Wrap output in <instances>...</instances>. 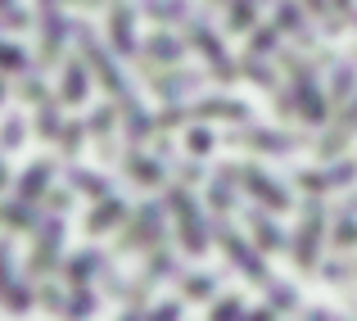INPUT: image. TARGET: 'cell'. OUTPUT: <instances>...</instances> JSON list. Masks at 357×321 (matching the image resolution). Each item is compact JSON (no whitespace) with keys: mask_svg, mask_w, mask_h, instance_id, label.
Segmentation results:
<instances>
[{"mask_svg":"<svg viewBox=\"0 0 357 321\" xmlns=\"http://www.w3.org/2000/svg\"><path fill=\"white\" fill-rule=\"evenodd\" d=\"M227 140L240 149H253V154H294L298 149V136H285L276 127H258V122H240V131Z\"/></svg>","mask_w":357,"mask_h":321,"instance_id":"10","label":"cell"},{"mask_svg":"<svg viewBox=\"0 0 357 321\" xmlns=\"http://www.w3.org/2000/svg\"><path fill=\"white\" fill-rule=\"evenodd\" d=\"M331 9L340 23H357V0H331Z\"/></svg>","mask_w":357,"mask_h":321,"instance_id":"50","label":"cell"},{"mask_svg":"<svg viewBox=\"0 0 357 321\" xmlns=\"http://www.w3.org/2000/svg\"><path fill=\"white\" fill-rule=\"evenodd\" d=\"M63 249V213H45V222L32 231V281H45L59 267Z\"/></svg>","mask_w":357,"mask_h":321,"instance_id":"8","label":"cell"},{"mask_svg":"<svg viewBox=\"0 0 357 321\" xmlns=\"http://www.w3.org/2000/svg\"><path fill=\"white\" fill-rule=\"evenodd\" d=\"M280 27L276 23H258L249 32V54H262V59H267V54H280Z\"/></svg>","mask_w":357,"mask_h":321,"instance_id":"36","label":"cell"},{"mask_svg":"<svg viewBox=\"0 0 357 321\" xmlns=\"http://www.w3.org/2000/svg\"><path fill=\"white\" fill-rule=\"evenodd\" d=\"M249 240L258 244L262 253H285V249H294V240H285V231L271 222V209H262V204H253V209H249Z\"/></svg>","mask_w":357,"mask_h":321,"instance_id":"20","label":"cell"},{"mask_svg":"<svg viewBox=\"0 0 357 321\" xmlns=\"http://www.w3.org/2000/svg\"><path fill=\"white\" fill-rule=\"evenodd\" d=\"M68 186L77 195H86V200H109V195H114V191H109V177L96 172V167H73V172H68Z\"/></svg>","mask_w":357,"mask_h":321,"instance_id":"29","label":"cell"},{"mask_svg":"<svg viewBox=\"0 0 357 321\" xmlns=\"http://www.w3.org/2000/svg\"><path fill=\"white\" fill-rule=\"evenodd\" d=\"M5 73H9V77H27V50H23V45H18V41H9L5 45Z\"/></svg>","mask_w":357,"mask_h":321,"instance_id":"44","label":"cell"},{"mask_svg":"<svg viewBox=\"0 0 357 321\" xmlns=\"http://www.w3.org/2000/svg\"><path fill=\"white\" fill-rule=\"evenodd\" d=\"M271 23H276L285 36H294L298 45H312V41H317L312 27H307V9H303V0H276V18H271Z\"/></svg>","mask_w":357,"mask_h":321,"instance_id":"25","label":"cell"},{"mask_svg":"<svg viewBox=\"0 0 357 321\" xmlns=\"http://www.w3.org/2000/svg\"><path fill=\"white\" fill-rule=\"evenodd\" d=\"M335 244H340V249H353L357 244V213L353 209H344L340 217H335V235H331Z\"/></svg>","mask_w":357,"mask_h":321,"instance_id":"42","label":"cell"},{"mask_svg":"<svg viewBox=\"0 0 357 321\" xmlns=\"http://www.w3.org/2000/svg\"><path fill=\"white\" fill-rule=\"evenodd\" d=\"M145 14L154 23H185L190 18V0H145Z\"/></svg>","mask_w":357,"mask_h":321,"instance_id":"35","label":"cell"},{"mask_svg":"<svg viewBox=\"0 0 357 321\" xmlns=\"http://www.w3.org/2000/svg\"><path fill=\"white\" fill-rule=\"evenodd\" d=\"M357 181V163H349V158H335V163L326 167H303V172L294 177L298 191L307 195H326V191H344V186Z\"/></svg>","mask_w":357,"mask_h":321,"instance_id":"11","label":"cell"},{"mask_svg":"<svg viewBox=\"0 0 357 321\" xmlns=\"http://www.w3.org/2000/svg\"><path fill=\"white\" fill-rule=\"evenodd\" d=\"M326 91H331V105H349V100L357 96V68H353L349 59H335Z\"/></svg>","mask_w":357,"mask_h":321,"instance_id":"28","label":"cell"},{"mask_svg":"<svg viewBox=\"0 0 357 321\" xmlns=\"http://www.w3.org/2000/svg\"><path fill=\"white\" fill-rule=\"evenodd\" d=\"M91 87H96V73H91V64L82 59V54H73V59H63V77H59V100L63 105H86L91 100Z\"/></svg>","mask_w":357,"mask_h":321,"instance_id":"17","label":"cell"},{"mask_svg":"<svg viewBox=\"0 0 357 321\" xmlns=\"http://www.w3.org/2000/svg\"><path fill=\"white\" fill-rule=\"evenodd\" d=\"M190 118L195 122H249V105L236 96H213V100L190 105Z\"/></svg>","mask_w":357,"mask_h":321,"instance_id":"22","label":"cell"},{"mask_svg":"<svg viewBox=\"0 0 357 321\" xmlns=\"http://www.w3.org/2000/svg\"><path fill=\"white\" fill-rule=\"evenodd\" d=\"M109 45H114L122 59L140 54V45H136V9H131L127 0H109Z\"/></svg>","mask_w":357,"mask_h":321,"instance_id":"16","label":"cell"},{"mask_svg":"<svg viewBox=\"0 0 357 321\" xmlns=\"http://www.w3.org/2000/svg\"><path fill=\"white\" fill-rule=\"evenodd\" d=\"M208 321H244V304L236 294H222V299H213V313Z\"/></svg>","mask_w":357,"mask_h":321,"instance_id":"43","label":"cell"},{"mask_svg":"<svg viewBox=\"0 0 357 321\" xmlns=\"http://www.w3.org/2000/svg\"><path fill=\"white\" fill-rule=\"evenodd\" d=\"M267 304L276 308V313H294L303 299H298V290H294V285H280V281H271V285H267Z\"/></svg>","mask_w":357,"mask_h":321,"instance_id":"41","label":"cell"},{"mask_svg":"<svg viewBox=\"0 0 357 321\" xmlns=\"http://www.w3.org/2000/svg\"><path fill=\"white\" fill-rule=\"evenodd\" d=\"M185 149H190V158H208L213 149H218V136H213V131L199 122V127L185 131Z\"/></svg>","mask_w":357,"mask_h":321,"instance_id":"40","label":"cell"},{"mask_svg":"<svg viewBox=\"0 0 357 321\" xmlns=\"http://www.w3.org/2000/svg\"><path fill=\"white\" fill-rule=\"evenodd\" d=\"M73 195H77L73 186H68V191H54L50 200H45V213H63V209H68V200H73Z\"/></svg>","mask_w":357,"mask_h":321,"instance_id":"51","label":"cell"},{"mask_svg":"<svg viewBox=\"0 0 357 321\" xmlns=\"http://www.w3.org/2000/svg\"><path fill=\"white\" fill-rule=\"evenodd\" d=\"M185 299H167V304H158L154 313H145V321H181V313H185Z\"/></svg>","mask_w":357,"mask_h":321,"instance_id":"47","label":"cell"},{"mask_svg":"<svg viewBox=\"0 0 357 321\" xmlns=\"http://www.w3.org/2000/svg\"><path fill=\"white\" fill-rule=\"evenodd\" d=\"M321 244H326V204L321 195H307L303 204V222H298V235H294V262L303 271H317L321 267Z\"/></svg>","mask_w":357,"mask_h":321,"instance_id":"7","label":"cell"},{"mask_svg":"<svg viewBox=\"0 0 357 321\" xmlns=\"http://www.w3.org/2000/svg\"><path fill=\"white\" fill-rule=\"evenodd\" d=\"M185 50H190V41L176 32H154L145 45H140V59L145 64H158V68H176V64L185 59Z\"/></svg>","mask_w":357,"mask_h":321,"instance_id":"21","label":"cell"},{"mask_svg":"<svg viewBox=\"0 0 357 321\" xmlns=\"http://www.w3.org/2000/svg\"><path fill=\"white\" fill-rule=\"evenodd\" d=\"M258 0H231L227 5V27L231 32H253L258 27Z\"/></svg>","mask_w":357,"mask_h":321,"instance_id":"34","label":"cell"},{"mask_svg":"<svg viewBox=\"0 0 357 321\" xmlns=\"http://www.w3.org/2000/svg\"><path fill=\"white\" fill-rule=\"evenodd\" d=\"M236 167H240L244 195H253V204H262V209H271V213H285L289 209V191L267 172V167H258V163H236Z\"/></svg>","mask_w":357,"mask_h":321,"instance_id":"9","label":"cell"},{"mask_svg":"<svg viewBox=\"0 0 357 321\" xmlns=\"http://www.w3.org/2000/svg\"><path fill=\"white\" fill-rule=\"evenodd\" d=\"M181 122H190V105H163L158 109V131H172Z\"/></svg>","mask_w":357,"mask_h":321,"instance_id":"45","label":"cell"},{"mask_svg":"<svg viewBox=\"0 0 357 321\" xmlns=\"http://www.w3.org/2000/svg\"><path fill=\"white\" fill-rule=\"evenodd\" d=\"M172 271H176V258H172V249L163 244V249H154V253H149V262L140 267V281H145V285L154 290L158 281H163V276H172Z\"/></svg>","mask_w":357,"mask_h":321,"instance_id":"33","label":"cell"},{"mask_svg":"<svg viewBox=\"0 0 357 321\" xmlns=\"http://www.w3.org/2000/svg\"><path fill=\"white\" fill-rule=\"evenodd\" d=\"M41 222H45V204H27V200H18V195H9V200H5V231L9 235L36 231Z\"/></svg>","mask_w":357,"mask_h":321,"instance_id":"27","label":"cell"},{"mask_svg":"<svg viewBox=\"0 0 357 321\" xmlns=\"http://www.w3.org/2000/svg\"><path fill=\"white\" fill-rule=\"evenodd\" d=\"M18 96L27 100L32 109H41V105H50V100H59V96H50V87H45L36 73H27V77H18Z\"/></svg>","mask_w":357,"mask_h":321,"instance_id":"39","label":"cell"},{"mask_svg":"<svg viewBox=\"0 0 357 321\" xmlns=\"http://www.w3.org/2000/svg\"><path fill=\"white\" fill-rule=\"evenodd\" d=\"M122 172H127L131 186H140V191H158V186L167 181V163L158 154H145V149L131 145L127 158H122Z\"/></svg>","mask_w":357,"mask_h":321,"instance_id":"14","label":"cell"},{"mask_svg":"<svg viewBox=\"0 0 357 321\" xmlns=\"http://www.w3.org/2000/svg\"><path fill=\"white\" fill-rule=\"evenodd\" d=\"M36 304H41V308H50V313H63L68 294H59L54 285H36Z\"/></svg>","mask_w":357,"mask_h":321,"instance_id":"48","label":"cell"},{"mask_svg":"<svg viewBox=\"0 0 357 321\" xmlns=\"http://www.w3.org/2000/svg\"><path fill=\"white\" fill-rule=\"evenodd\" d=\"M240 68H244V77L253 82V87H262V91H276V68H271L262 54H244L240 59Z\"/></svg>","mask_w":357,"mask_h":321,"instance_id":"37","label":"cell"},{"mask_svg":"<svg viewBox=\"0 0 357 321\" xmlns=\"http://www.w3.org/2000/svg\"><path fill=\"white\" fill-rule=\"evenodd\" d=\"M185 41H190L195 50L204 54V59H208L213 77H218L222 87H231V82H240V77H244V68H240V64H236V59L227 54V45H222V36H218V32L208 27V18H204V14L185 23Z\"/></svg>","mask_w":357,"mask_h":321,"instance_id":"6","label":"cell"},{"mask_svg":"<svg viewBox=\"0 0 357 321\" xmlns=\"http://www.w3.org/2000/svg\"><path fill=\"white\" fill-rule=\"evenodd\" d=\"M280 64H285V73H289V91H294V100H298V118L307 122V127H326L331 122V91L317 82V64H307L303 54H280Z\"/></svg>","mask_w":357,"mask_h":321,"instance_id":"1","label":"cell"},{"mask_svg":"<svg viewBox=\"0 0 357 321\" xmlns=\"http://www.w3.org/2000/svg\"><path fill=\"white\" fill-rule=\"evenodd\" d=\"M244 321H276V308L262 304V308H253V313H244Z\"/></svg>","mask_w":357,"mask_h":321,"instance_id":"52","label":"cell"},{"mask_svg":"<svg viewBox=\"0 0 357 321\" xmlns=\"http://www.w3.org/2000/svg\"><path fill=\"white\" fill-rule=\"evenodd\" d=\"M105 267H109V262H105V253H100V249H77L68 262H63V285H68V290L91 285L96 276H105Z\"/></svg>","mask_w":357,"mask_h":321,"instance_id":"23","label":"cell"},{"mask_svg":"<svg viewBox=\"0 0 357 321\" xmlns=\"http://www.w3.org/2000/svg\"><path fill=\"white\" fill-rule=\"evenodd\" d=\"M122 321H145V308H127V313H122Z\"/></svg>","mask_w":357,"mask_h":321,"instance_id":"53","label":"cell"},{"mask_svg":"<svg viewBox=\"0 0 357 321\" xmlns=\"http://www.w3.org/2000/svg\"><path fill=\"white\" fill-rule=\"evenodd\" d=\"M5 27H9V32H23V27H27V9L5 5Z\"/></svg>","mask_w":357,"mask_h":321,"instance_id":"49","label":"cell"},{"mask_svg":"<svg viewBox=\"0 0 357 321\" xmlns=\"http://www.w3.org/2000/svg\"><path fill=\"white\" fill-rule=\"evenodd\" d=\"M240 167L236 163H222L218 172L208 177V209H213V217H227L231 209H236V200H240Z\"/></svg>","mask_w":357,"mask_h":321,"instance_id":"19","label":"cell"},{"mask_svg":"<svg viewBox=\"0 0 357 321\" xmlns=\"http://www.w3.org/2000/svg\"><path fill=\"white\" fill-rule=\"evenodd\" d=\"M213 240L222 244V253H227V258L236 262V267H240V271H244V276H249L258 290H267L271 281H276V276H271V267H267V258H262V249L244 240V235L227 222V217H213Z\"/></svg>","mask_w":357,"mask_h":321,"instance_id":"4","label":"cell"},{"mask_svg":"<svg viewBox=\"0 0 357 321\" xmlns=\"http://www.w3.org/2000/svg\"><path fill=\"white\" fill-rule=\"evenodd\" d=\"M127 217H131V209L118 200V195L96 200V209L86 213V235H105V231H114V226H127Z\"/></svg>","mask_w":357,"mask_h":321,"instance_id":"26","label":"cell"},{"mask_svg":"<svg viewBox=\"0 0 357 321\" xmlns=\"http://www.w3.org/2000/svg\"><path fill=\"white\" fill-rule=\"evenodd\" d=\"M23 140H27L23 118H18V113H9V118H5V154H14V149L23 145Z\"/></svg>","mask_w":357,"mask_h":321,"instance_id":"46","label":"cell"},{"mask_svg":"<svg viewBox=\"0 0 357 321\" xmlns=\"http://www.w3.org/2000/svg\"><path fill=\"white\" fill-rule=\"evenodd\" d=\"M63 100H50V105H41V109H32V127H36V136L41 140H59V131H63V113H59Z\"/></svg>","mask_w":357,"mask_h":321,"instance_id":"31","label":"cell"},{"mask_svg":"<svg viewBox=\"0 0 357 321\" xmlns=\"http://www.w3.org/2000/svg\"><path fill=\"white\" fill-rule=\"evenodd\" d=\"M86 136H91V127H86L82 118H73V122H63V131H59V140H54V145H59L63 154L73 158V154H77L82 145H86Z\"/></svg>","mask_w":357,"mask_h":321,"instance_id":"38","label":"cell"},{"mask_svg":"<svg viewBox=\"0 0 357 321\" xmlns=\"http://www.w3.org/2000/svg\"><path fill=\"white\" fill-rule=\"evenodd\" d=\"M167 213L176 217V235H181V249L190 253V258H204L208 253V244H213V226L204 222V213H199V204H195V195H190V186L185 181H167Z\"/></svg>","mask_w":357,"mask_h":321,"instance_id":"3","label":"cell"},{"mask_svg":"<svg viewBox=\"0 0 357 321\" xmlns=\"http://www.w3.org/2000/svg\"><path fill=\"white\" fill-rule=\"evenodd\" d=\"M50 186H54V158H32V163L14 177V191L9 195H18V200H27V204H45L50 200Z\"/></svg>","mask_w":357,"mask_h":321,"instance_id":"13","label":"cell"},{"mask_svg":"<svg viewBox=\"0 0 357 321\" xmlns=\"http://www.w3.org/2000/svg\"><path fill=\"white\" fill-rule=\"evenodd\" d=\"M213 294H218V276H208V271H190V276H181V299H190V304H208Z\"/></svg>","mask_w":357,"mask_h":321,"instance_id":"32","label":"cell"},{"mask_svg":"<svg viewBox=\"0 0 357 321\" xmlns=\"http://www.w3.org/2000/svg\"><path fill=\"white\" fill-rule=\"evenodd\" d=\"M167 240V204H140L127 217V231H122L118 253H154Z\"/></svg>","mask_w":357,"mask_h":321,"instance_id":"5","label":"cell"},{"mask_svg":"<svg viewBox=\"0 0 357 321\" xmlns=\"http://www.w3.org/2000/svg\"><path fill=\"white\" fill-rule=\"evenodd\" d=\"M349 209H353V213H357V195H353V200H349Z\"/></svg>","mask_w":357,"mask_h":321,"instance_id":"54","label":"cell"},{"mask_svg":"<svg viewBox=\"0 0 357 321\" xmlns=\"http://www.w3.org/2000/svg\"><path fill=\"white\" fill-rule=\"evenodd\" d=\"M96 308H100V294L91 285H77V290H68V304H63V321H91L96 317Z\"/></svg>","mask_w":357,"mask_h":321,"instance_id":"30","label":"cell"},{"mask_svg":"<svg viewBox=\"0 0 357 321\" xmlns=\"http://www.w3.org/2000/svg\"><path fill=\"white\" fill-rule=\"evenodd\" d=\"M353 136H357V96L340 109V118H335V122H326V136L317 140V154H321L326 163H335V158L349 149Z\"/></svg>","mask_w":357,"mask_h":321,"instance_id":"12","label":"cell"},{"mask_svg":"<svg viewBox=\"0 0 357 321\" xmlns=\"http://www.w3.org/2000/svg\"><path fill=\"white\" fill-rule=\"evenodd\" d=\"M118 109H122V136H127L136 149L145 145V140H154V136H158V113H149L136 96L118 100Z\"/></svg>","mask_w":357,"mask_h":321,"instance_id":"18","label":"cell"},{"mask_svg":"<svg viewBox=\"0 0 357 321\" xmlns=\"http://www.w3.org/2000/svg\"><path fill=\"white\" fill-rule=\"evenodd\" d=\"M204 87V73H195V68H167V73H158V77H149V91H154L163 105H176V100H185V96H195V91Z\"/></svg>","mask_w":357,"mask_h":321,"instance_id":"15","label":"cell"},{"mask_svg":"<svg viewBox=\"0 0 357 321\" xmlns=\"http://www.w3.org/2000/svg\"><path fill=\"white\" fill-rule=\"evenodd\" d=\"M73 41H77V54L91 64V73H96L100 87H105L114 100H127L131 87H127V73H122V64H118L122 54L114 50V45H105V41H100V32L91 23H82V18L73 23Z\"/></svg>","mask_w":357,"mask_h":321,"instance_id":"2","label":"cell"},{"mask_svg":"<svg viewBox=\"0 0 357 321\" xmlns=\"http://www.w3.org/2000/svg\"><path fill=\"white\" fill-rule=\"evenodd\" d=\"M118 122H122V109H118V100H114V105H109V100H105V105H96V109H91V118H86V127H91V136H96V145H100V154H105V158H114V131H118Z\"/></svg>","mask_w":357,"mask_h":321,"instance_id":"24","label":"cell"}]
</instances>
